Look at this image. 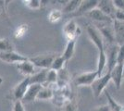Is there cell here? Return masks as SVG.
<instances>
[{
  "label": "cell",
  "mask_w": 124,
  "mask_h": 111,
  "mask_svg": "<svg viewBox=\"0 0 124 111\" xmlns=\"http://www.w3.org/2000/svg\"><path fill=\"white\" fill-rule=\"evenodd\" d=\"M110 81H111L110 73L106 72L104 75H102L101 77H98L97 79L93 81V84L91 85V88H92V92H93V96L95 98H98L99 96L101 95V94L105 91L107 85L108 84V82Z\"/></svg>",
  "instance_id": "4"
},
{
  "label": "cell",
  "mask_w": 124,
  "mask_h": 111,
  "mask_svg": "<svg viewBox=\"0 0 124 111\" xmlns=\"http://www.w3.org/2000/svg\"><path fill=\"white\" fill-rule=\"evenodd\" d=\"M57 80H58V75H57V71H55V70H53V69H49V70H48V73H47L46 81V83L43 85V86L48 87V85L53 84V83L57 82Z\"/></svg>",
  "instance_id": "25"
},
{
  "label": "cell",
  "mask_w": 124,
  "mask_h": 111,
  "mask_svg": "<svg viewBox=\"0 0 124 111\" xmlns=\"http://www.w3.org/2000/svg\"><path fill=\"white\" fill-rule=\"evenodd\" d=\"M62 16H63V12L59 9H53L49 12L48 14V21L51 23H56L61 20Z\"/></svg>",
  "instance_id": "24"
},
{
  "label": "cell",
  "mask_w": 124,
  "mask_h": 111,
  "mask_svg": "<svg viewBox=\"0 0 124 111\" xmlns=\"http://www.w3.org/2000/svg\"><path fill=\"white\" fill-rule=\"evenodd\" d=\"M98 78V73L96 70L83 72L78 75L75 78V84L77 86H91L93 82Z\"/></svg>",
  "instance_id": "6"
},
{
  "label": "cell",
  "mask_w": 124,
  "mask_h": 111,
  "mask_svg": "<svg viewBox=\"0 0 124 111\" xmlns=\"http://www.w3.org/2000/svg\"><path fill=\"white\" fill-rule=\"evenodd\" d=\"M63 33L65 37L67 38L68 41L70 40H76L80 34H81V30L75 21L70 20L65 24V26L63 27Z\"/></svg>",
  "instance_id": "7"
},
{
  "label": "cell",
  "mask_w": 124,
  "mask_h": 111,
  "mask_svg": "<svg viewBox=\"0 0 124 111\" xmlns=\"http://www.w3.org/2000/svg\"><path fill=\"white\" fill-rule=\"evenodd\" d=\"M13 111H26L24 108V106L22 104V101H15L14 106H13Z\"/></svg>",
  "instance_id": "29"
},
{
  "label": "cell",
  "mask_w": 124,
  "mask_h": 111,
  "mask_svg": "<svg viewBox=\"0 0 124 111\" xmlns=\"http://www.w3.org/2000/svg\"><path fill=\"white\" fill-rule=\"evenodd\" d=\"M96 29L101 33L105 44H116L114 35L113 23H95Z\"/></svg>",
  "instance_id": "5"
},
{
  "label": "cell",
  "mask_w": 124,
  "mask_h": 111,
  "mask_svg": "<svg viewBox=\"0 0 124 111\" xmlns=\"http://www.w3.org/2000/svg\"><path fill=\"white\" fill-rule=\"evenodd\" d=\"M5 3L4 1H0V15L4 14L5 12Z\"/></svg>",
  "instance_id": "33"
},
{
  "label": "cell",
  "mask_w": 124,
  "mask_h": 111,
  "mask_svg": "<svg viewBox=\"0 0 124 111\" xmlns=\"http://www.w3.org/2000/svg\"><path fill=\"white\" fill-rule=\"evenodd\" d=\"M99 1L97 0H84L82 1V4L80 6V7L78 8V10L71 14V17H77L82 16V15H87L91 10L94 9L95 7H97Z\"/></svg>",
  "instance_id": "10"
},
{
  "label": "cell",
  "mask_w": 124,
  "mask_h": 111,
  "mask_svg": "<svg viewBox=\"0 0 124 111\" xmlns=\"http://www.w3.org/2000/svg\"><path fill=\"white\" fill-rule=\"evenodd\" d=\"M42 88H43V85L41 84H30L22 100L26 103H31L32 101H34L35 99H37V95Z\"/></svg>",
  "instance_id": "16"
},
{
  "label": "cell",
  "mask_w": 124,
  "mask_h": 111,
  "mask_svg": "<svg viewBox=\"0 0 124 111\" xmlns=\"http://www.w3.org/2000/svg\"><path fill=\"white\" fill-rule=\"evenodd\" d=\"M105 47H106V55L108 58L107 72H110L117 65L119 45H118L117 44H105Z\"/></svg>",
  "instance_id": "3"
},
{
  "label": "cell",
  "mask_w": 124,
  "mask_h": 111,
  "mask_svg": "<svg viewBox=\"0 0 124 111\" xmlns=\"http://www.w3.org/2000/svg\"><path fill=\"white\" fill-rule=\"evenodd\" d=\"M58 55L56 53H46L29 58V60L35 66V68H40L41 69H50L55 58Z\"/></svg>",
  "instance_id": "2"
},
{
  "label": "cell",
  "mask_w": 124,
  "mask_h": 111,
  "mask_svg": "<svg viewBox=\"0 0 124 111\" xmlns=\"http://www.w3.org/2000/svg\"><path fill=\"white\" fill-rule=\"evenodd\" d=\"M17 69L19 70L20 73L24 75L25 77H31L36 72L35 71V66L31 63L29 59L17 64Z\"/></svg>",
  "instance_id": "15"
},
{
  "label": "cell",
  "mask_w": 124,
  "mask_h": 111,
  "mask_svg": "<svg viewBox=\"0 0 124 111\" xmlns=\"http://www.w3.org/2000/svg\"><path fill=\"white\" fill-rule=\"evenodd\" d=\"M53 97H54L53 90L50 87H46V86H43V88L37 95V99L39 100H48V99H52Z\"/></svg>",
  "instance_id": "21"
},
{
  "label": "cell",
  "mask_w": 124,
  "mask_h": 111,
  "mask_svg": "<svg viewBox=\"0 0 124 111\" xmlns=\"http://www.w3.org/2000/svg\"><path fill=\"white\" fill-rule=\"evenodd\" d=\"M64 111H78L77 106L74 101H69L64 106Z\"/></svg>",
  "instance_id": "28"
},
{
  "label": "cell",
  "mask_w": 124,
  "mask_h": 111,
  "mask_svg": "<svg viewBox=\"0 0 124 111\" xmlns=\"http://www.w3.org/2000/svg\"><path fill=\"white\" fill-rule=\"evenodd\" d=\"M75 44H76V40L68 41L66 48L64 50V53L62 55V57L65 58V60L67 62L72 58L73 55H74V52H75Z\"/></svg>",
  "instance_id": "18"
},
{
  "label": "cell",
  "mask_w": 124,
  "mask_h": 111,
  "mask_svg": "<svg viewBox=\"0 0 124 111\" xmlns=\"http://www.w3.org/2000/svg\"><path fill=\"white\" fill-rule=\"evenodd\" d=\"M97 7L103 12L104 14L110 17L112 20H115V13H116L117 9L115 8L112 1H110V0H101V1H99Z\"/></svg>",
  "instance_id": "14"
},
{
  "label": "cell",
  "mask_w": 124,
  "mask_h": 111,
  "mask_svg": "<svg viewBox=\"0 0 124 111\" xmlns=\"http://www.w3.org/2000/svg\"><path fill=\"white\" fill-rule=\"evenodd\" d=\"M118 21H124V10H119L117 9L115 13V20Z\"/></svg>",
  "instance_id": "31"
},
{
  "label": "cell",
  "mask_w": 124,
  "mask_h": 111,
  "mask_svg": "<svg viewBox=\"0 0 124 111\" xmlns=\"http://www.w3.org/2000/svg\"><path fill=\"white\" fill-rule=\"evenodd\" d=\"M94 111H112L110 106L108 105H103V106H100L98 107H96Z\"/></svg>",
  "instance_id": "32"
},
{
  "label": "cell",
  "mask_w": 124,
  "mask_h": 111,
  "mask_svg": "<svg viewBox=\"0 0 124 111\" xmlns=\"http://www.w3.org/2000/svg\"><path fill=\"white\" fill-rule=\"evenodd\" d=\"M2 82H3V79H2V77H0V85L2 84Z\"/></svg>",
  "instance_id": "34"
},
{
  "label": "cell",
  "mask_w": 124,
  "mask_h": 111,
  "mask_svg": "<svg viewBox=\"0 0 124 111\" xmlns=\"http://www.w3.org/2000/svg\"><path fill=\"white\" fill-rule=\"evenodd\" d=\"M29 58L18 54L15 51L12 52H0V60L6 63H21L23 61L28 60Z\"/></svg>",
  "instance_id": "9"
},
{
  "label": "cell",
  "mask_w": 124,
  "mask_h": 111,
  "mask_svg": "<svg viewBox=\"0 0 124 111\" xmlns=\"http://www.w3.org/2000/svg\"><path fill=\"white\" fill-rule=\"evenodd\" d=\"M48 70L49 69H41L40 71L35 72L30 77V84H45L46 81Z\"/></svg>",
  "instance_id": "17"
},
{
  "label": "cell",
  "mask_w": 124,
  "mask_h": 111,
  "mask_svg": "<svg viewBox=\"0 0 124 111\" xmlns=\"http://www.w3.org/2000/svg\"><path fill=\"white\" fill-rule=\"evenodd\" d=\"M29 86H30V77H25L20 83L16 85L14 89L12 90V95L15 101H21L23 99Z\"/></svg>",
  "instance_id": "8"
},
{
  "label": "cell",
  "mask_w": 124,
  "mask_h": 111,
  "mask_svg": "<svg viewBox=\"0 0 124 111\" xmlns=\"http://www.w3.org/2000/svg\"><path fill=\"white\" fill-rule=\"evenodd\" d=\"M24 2L26 3V6L31 9H38L41 7L42 5V1H39V0H27Z\"/></svg>",
  "instance_id": "26"
},
{
  "label": "cell",
  "mask_w": 124,
  "mask_h": 111,
  "mask_svg": "<svg viewBox=\"0 0 124 111\" xmlns=\"http://www.w3.org/2000/svg\"><path fill=\"white\" fill-rule=\"evenodd\" d=\"M123 73H124V65H123Z\"/></svg>",
  "instance_id": "35"
},
{
  "label": "cell",
  "mask_w": 124,
  "mask_h": 111,
  "mask_svg": "<svg viewBox=\"0 0 124 111\" xmlns=\"http://www.w3.org/2000/svg\"><path fill=\"white\" fill-rule=\"evenodd\" d=\"M117 64L124 65V44L119 45V52H118V61Z\"/></svg>",
  "instance_id": "27"
},
{
  "label": "cell",
  "mask_w": 124,
  "mask_h": 111,
  "mask_svg": "<svg viewBox=\"0 0 124 111\" xmlns=\"http://www.w3.org/2000/svg\"><path fill=\"white\" fill-rule=\"evenodd\" d=\"M67 63V61L65 60V58H63L62 56H57V58H55L54 62L52 64L51 66V69L55 71H60L61 69H65V65Z\"/></svg>",
  "instance_id": "22"
},
{
  "label": "cell",
  "mask_w": 124,
  "mask_h": 111,
  "mask_svg": "<svg viewBox=\"0 0 124 111\" xmlns=\"http://www.w3.org/2000/svg\"><path fill=\"white\" fill-rule=\"evenodd\" d=\"M115 42L118 45L124 44V21H113Z\"/></svg>",
  "instance_id": "13"
},
{
  "label": "cell",
  "mask_w": 124,
  "mask_h": 111,
  "mask_svg": "<svg viewBox=\"0 0 124 111\" xmlns=\"http://www.w3.org/2000/svg\"><path fill=\"white\" fill-rule=\"evenodd\" d=\"M86 32L91 41L93 44L96 46L98 50V60H97V68L96 71L98 73V77L104 75V70L107 69L108 65V58L106 55V47H105V42L101 33L95 27L92 25H88L86 28Z\"/></svg>",
  "instance_id": "1"
},
{
  "label": "cell",
  "mask_w": 124,
  "mask_h": 111,
  "mask_svg": "<svg viewBox=\"0 0 124 111\" xmlns=\"http://www.w3.org/2000/svg\"><path fill=\"white\" fill-rule=\"evenodd\" d=\"M112 2L116 9L124 10V0H112Z\"/></svg>",
  "instance_id": "30"
},
{
  "label": "cell",
  "mask_w": 124,
  "mask_h": 111,
  "mask_svg": "<svg viewBox=\"0 0 124 111\" xmlns=\"http://www.w3.org/2000/svg\"><path fill=\"white\" fill-rule=\"evenodd\" d=\"M86 16L95 23H113L114 21V20H112L110 17L104 14L98 7H95L94 9L91 10Z\"/></svg>",
  "instance_id": "11"
},
{
  "label": "cell",
  "mask_w": 124,
  "mask_h": 111,
  "mask_svg": "<svg viewBox=\"0 0 124 111\" xmlns=\"http://www.w3.org/2000/svg\"><path fill=\"white\" fill-rule=\"evenodd\" d=\"M105 95H106V97H107V99H108V105L110 106L111 110L112 111H124V106L119 104V103L110 95V94H109L108 92H106V93H105Z\"/></svg>",
  "instance_id": "20"
},
{
  "label": "cell",
  "mask_w": 124,
  "mask_h": 111,
  "mask_svg": "<svg viewBox=\"0 0 124 111\" xmlns=\"http://www.w3.org/2000/svg\"><path fill=\"white\" fill-rule=\"evenodd\" d=\"M108 73H110L111 81L114 82L115 87L117 89H119L121 87V84H122V81H123V78H124L123 65L117 64L116 67L110 72H108Z\"/></svg>",
  "instance_id": "12"
},
{
  "label": "cell",
  "mask_w": 124,
  "mask_h": 111,
  "mask_svg": "<svg viewBox=\"0 0 124 111\" xmlns=\"http://www.w3.org/2000/svg\"><path fill=\"white\" fill-rule=\"evenodd\" d=\"M82 4V0H71L69 1L67 5L64 7V8L62 9L63 13H69V14H73L78 10V8L80 7V6Z\"/></svg>",
  "instance_id": "19"
},
{
  "label": "cell",
  "mask_w": 124,
  "mask_h": 111,
  "mask_svg": "<svg viewBox=\"0 0 124 111\" xmlns=\"http://www.w3.org/2000/svg\"><path fill=\"white\" fill-rule=\"evenodd\" d=\"M12 51H14V46L10 41L7 38L0 39V52H12Z\"/></svg>",
  "instance_id": "23"
}]
</instances>
